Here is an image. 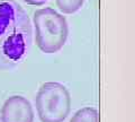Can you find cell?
Here are the masks:
<instances>
[{"label": "cell", "instance_id": "1", "mask_svg": "<svg viewBox=\"0 0 135 122\" xmlns=\"http://www.w3.org/2000/svg\"><path fill=\"white\" fill-rule=\"evenodd\" d=\"M32 23L15 0H0V70L20 65L32 45Z\"/></svg>", "mask_w": 135, "mask_h": 122}, {"label": "cell", "instance_id": "2", "mask_svg": "<svg viewBox=\"0 0 135 122\" xmlns=\"http://www.w3.org/2000/svg\"><path fill=\"white\" fill-rule=\"evenodd\" d=\"M35 42L42 52L56 53L64 47L69 35V25L65 17L50 7L34 12Z\"/></svg>", "mask_w": 135, "mask_h": 122}, {"label": "cell", "instance_id": "3", "mask_svg": "<svg viewBox=\"0 0 135 122\" xmlns=\"http://www.w3.org/2000/svg\"><path fill=\"white\" fill-rule=\"evenodd\" d=\"M35 106L41 122H63L71 111L70 92L61 83H44L36 94Z\"/></svg>", "mask_w": 135, "mask_h": 122}, {"label": "cell", "instance_id": "4", "mask_svg": "<svg viewBox=\"0 0 135 122\" xmlns=\"http://www.w3.org/2000/svg\"><path fill=\"white\" fill-rule=\"evenodd\" d=\"M1 122H33L34 111L31 102L22 95L9 96L2 104Z\"/></svg>", "mask_w": 135, "mask_h": 122}, {"label": "cell", "instance_id": "5", "mask_svg": "<svg viewBox=\"0 0 135 122\" xmlns=\"http://www.w3.org/2000/svg\"><path fill=\"white\" fill-rule=\"evenodd\" d=\"M70 122H99V112L92 106L82 107L74 113Z\"/></svg>", "mask_w": 135, "mask_h": 122}, {"label": "cell", "instance_id": "6", "mask_svg": "<svg viewBox=\"0 0 135 122\" xmlns=\"http://www.w3.org/2000/svg\"><path fill=\"white\" fill-rule=\"evenodd\" d=\"M84 0H56V5L64 14H73L82 7Z\"/></svg>", "mask_w": 135, "mask_h": 122}, {"label": "cell", "instance_id": "7", "mask_svg": "<svg viewBox=\"0 0 135 122\" xmlns=\"http://www.w3.org/2000/svg\"><path fill=\"white\" fill-rule=\"evenodd\" d=\"M24 2H26L27 5H34V6H41L45 3L47 0H23Z\"/></svg>", "mask_w": 135, "mask_h": 122}, {"label": "cell", "instance_id": "8", "mask_svg": "<svg viewBox=\"0 0 135 122\" xmlns=\"http://www.w3.org/2000/svg\"><path fill=\"white\" fill-rule=\"evenodd\" d=\"M0 122H1V120H0Z\"/></svg>", "mask_w": 135, "mask_h": 122}]
</instances>
